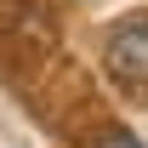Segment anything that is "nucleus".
Instances as JSON below:
<instances>
[{"instance_id": "1", "label": "nucleus", "mask_w": 148, "mask_h": 148, "mask_svg": "<svg viewBox=\"0 0 148 148\" xmlns=\"http://www.w3.org/2000/svg\"><path fill=\"white\" fill-rule=\"evenodd\" d=\"M108 69L125 74V80H143V74H148V23L114 29V40H108Z\"/></svg>"}, {"instance_id": "2", "label": "nucleus", "mask_w": 148, "mask_h": 148, "mask_svg": "<svg viewBox=\"0 0 148 148\" xmlns=\"http://www.w3.org/2000/svg\"><path fill=\"white\" fill-rule=\"evenodd\" d=\"M97 148H143V143H137L131 131H120V125H114V131H103V137H97Z\"/></svg>"}]
</instances>
